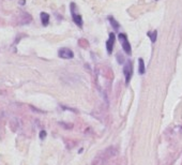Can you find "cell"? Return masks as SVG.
Masks as SVG:
<instances>
[{"label": "cell", "instance_id": "cell-1", "mask_svg": "<svg viewBox=\"0 0 182 165\" xmlns=\"http://www.w3.org/2000/svg\"><path fill=\"white\" fill-rule=\"evenodd\" d=\"M118 39H119L120 43L122 44L123 50H124L128 55H131L132 50H131V45H130V42H129V40H128L126 34V33H119L118 34Z\"/></svg>", "mask_w": 182, "mask_h": 165}, {"label": "cell", "instance_id": "cell-2", "mask_svg": "<svg viewBox=\"0 0 182 165\" xmlns=\"http://www.w3.org/2000/svg\"><path fill=\"white\" fill-rule=\"evenodd\" d=\"M71 13H72V17H73V21L75 23L76 25L80 27H83V18H82V15L78 14V13L76 12V6L75 3L72 2L71 3Z\"/></svg>", "mask_w": 182, "mask_h": 165}, {"label": "cell", "instance_id": "cell-3", "mask_svg": "<svg viewBox=\"0 0 182 165\" xmlns=\"http://www.w3.org/2000/svg\"><path fill=\"white\" fill-rule=\"evenodd\" d=\"M123 73H124V76H126V83L129 84L133 74V66L131 61H126V66L123 67Z\"/></svg>", "mask_w": 182, "mask_h": 165}, {"label": "cell", "instance_id": "cell-4", "mask_svg": "<svg viewBox=\"0 0 182 165\" xmlns=\"http://www.w3.org/2000/svg\"><path fill=\"white\" fill-rule=\"evenodd\" d=\"M58 56L62 59H72L74 58V53L70 48H66V47H63L61 50H59L58 52Z\"/></svg>", "mask_w": 182, "mask_h": 165}, {"label": "cell", "instance_id": "cell-5", "mask_svg": "<svg viewBox=\"0 0 182 165\" xmlns=\"http://www.w3.org/2000/svg\"><path fill=\"white\" fill-rule=\"evenodd\" d=\"M114 44H115V34H114V33H109V38H108V40H107V42H106L107 53L109 54V55L113 53Z\"/></svg>", "mask_w": 182, "mask_h": 165}, {"label": "cell", "instance_id": "cell-6", "mask_svg": "<svg viewBox=\"0 0 182 165\" xmlns=\"http://www.w3.org/2000/svg\"><path fill=\"white\" fill-rule=\"evenodd\" d=\"M41 16V22H42V25L43 26H47L48 25V23H49V14H47L45 12H42L40 14Z\"/></svg>", "mask_w": 182, "mask_h": 165}, {"label": "cell", "instance_id": "cell-7", "mask_svg": "<svg viewBox=\"0 0 182 165\" xmlns=\"http://www.w3.org/2000/svg\"><path fill=\"white\" fill-rule=\"evenodd\" d=\"M108 21H109V22H110V25L113 26L115 30H118V29H119L120 25L116 22V19L114 18L113 16H108Z\"/></svg>", "mask_w": 182, "mask_h": 165}, {"label": "cell", "instance_id": "cell-8", "mask_svg": "<svg viewBox=\"0 0 182 165\" xmlns=\"http://www.w3.org/2000/svg\"><path fill=\"white\" fill-rule=\"evenodd\" d=\"M138 62H139V69H138L139 74H145V72H146V68H145V61L140 58V59L138 60Z\"/></svg>", "mask_w": 182, "mask_h": 165}, {"label": "cell", "instance_id": "cell-9", "mask_svg": "<svg viewBox=\"0 0 182 165\" xmlns=\"http://www.w3.org/2000/svg\"><path fill=\"white\" fill-rule=\"evenodd\" d=\"M148 37L150 38V40L152 43H154L155 41H157V31H151V32H148Z\"/></svg>", "mask_w": 182, "mask_h": 165}, {"label": "cell", "instance_id": "cell-10", "mask_svg": "<svg viewBox=\"0 0 182 165\" xmlns=\"http://www.w3.org/2000/svg\"><path fill=\"white\" fill-rule=\"evenodd\" d=\"M117 60H118V62H119L120 64H122V63L124 62V57H123V55H121L120 53L117 54Z\"/></svg>", "mask_w": 182, "mask_h": 165}, {"label": "cell", "instance_id": "cell-11", "mask_svg": "<svg viewBox=\"0 0 182 165\" xmlns=\"http://www.w3.org/2000/svg\"><path fill=\"white\" fill-rule=\"evenodd\" d=\"M45 137H46V132H45V131H41V132H40V138H41V140H44Z\"/></svg>", "mask_w": 182, "mask_h": 165}, {"label": "cell", "instance_id": "cell-12", "mask_svg": "<svg viewBox=\"0 0 182 165\" xmlns=\"http://www.w3.org/2000/svg\"><path fill=\"white\" fill-rule=\"evenodd\" d=\"M25 0H19V4H20V6H23V4H25Z\"/></svg>", "mask_w": 182, "mask_h": 165}]
</instances>
